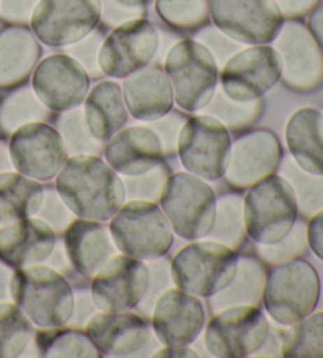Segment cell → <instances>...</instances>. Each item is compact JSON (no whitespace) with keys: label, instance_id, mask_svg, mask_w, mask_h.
<instances>
[{"label":"cell","instance_id":"cell-35","mask_svg":"<svg viewBox=\"0 0 323 358\" xmlns=\"http://www.w3.org/2000/svg\"><path fill=\"white\" fill-rule=\"evenodd\" d=\"M158 15L173 27L194 29L207 21L208 0H157Z\"/></svg>","mask_w":323,"mask_h":358},{"label":"cell","instance_id":"cell-4","mask_svg":"<svg viewBox=\"0 0 323 358\" xmlns=\"http://www.w3.org/2000/svg\"><path fill=\"white\" fill-rule=\"evenodd\" d=\"M247 236L259 245H275L287 236L298 220V206L290 183L271 174L250 187L243 208Z\"/></svg>","mask_w":323,"mask_h":358},{"label":"cell","instance_id":"cell-43","mask_svg":"<svg viewBox=\"0 0 323 358\" xmlns=\"http://www.w3.org/2000/svg\"><path fill=\"white\" fill-rule=\"evenodd\" d=\"M308 29L313 34L315 41L323 49V3H319L317 7L309 13L308 20Z\"/></svg>","mask_w":323,"mask_h":358},{"label":"cell","instance_id":"cell-9","mask_svg":"<svg viewBox=\"0 0 323 358\" xmlns=\"http://www.w3.org/2000/svg\"><path fill=\"white\" fill-rule=\"evenodd\" d=\"M231 145V134L224 123L213 115L191 117L178 136L182 164L203 180H218L224 176Z\"/></svg>","mask_w":323,"mask_h":358},{"label":"cell","instance_id":"cell-23","mask_svg":"<svg viewBox=\"0 0 323 358\" xmlns=\"http://www.w3.org/2000/svg\"><path fill=\"white\" fill-rule=\"evenodd\" d=\"M55 246L52 227L38 218H22L0 227V261L24 268L46 261Z\"/></svg>","mask_w":323,"mask_h":358},{"label":"cell","instance_id":"cell-27","mask_svg":"<svg viewBox=\"0 0 323 358\" xmlns=\"http://www.w3.org/2000/svg\"><path fill=\"white\" fill-rule=\"evenodd\" d=\"M87 129L98 141H108L125 127L128 109L122 87L113 81L98 83L85 96Z\"/></svg>","mask_w":323,"mask_h":358},{"label":"cell","instance_id":"cell-40","mask_svg":"<svg viewBox=\"0 0 323 358\" xmlns=\"http://www.w3.org/2000/svg\"><path fill=\"white\" fill-rule=\"evenodd\" d=\"M74 45H76V43H74ZM98 48H99L98 36H89V38L85 36L84 43L71 48V52L80 60L79 64L82 65L85 70L92 71L93 65H98Z\"/></svg>","mask_w":323,"mask_h":358},{"label":"cell","instance_id":"cell-5","mask_svg":"<svg viewBox=\"0 0 323 358\" xmlns=\"http://www.w3.org/2000/svg\"><path fill=\"white\" fill-rule=\"evenodd\" d=\"M238 257L218 242H194L172 259L171 275L182 291L196 297H211L231 286L238 271Z\"/></svg>","mask_w":323,"mask_h":358},{"label":"cell","instance_id":"cell-36","mask_svg":"<svg viewBox=\"0 0 323 358\" xmlns=\"http://www.w3.org/2000/svg\"><path fill=\"white\" fill-rule=\"evenodd\" d=\"M308 246V224L296 223L292 227V231L285 236L281 242L275 245H266L264 250V257L268 259L270 262H284L294 257H301Z\"/></svg>","mask_w":323,"mask_h":358},{"label":"cell","instance_id":"cell-44","mask_svg":"<svg viewBox=\"0 0 323 358\" xmlns=\"http://www.w3.org/2000/svg\"><path fill=\"white\" fill-rule=\"evenodd\" d=\"M189 350L191 349H188V345H186V348H169V345H167L166 349L158 352V354H155V357H197Z\"/></svg>","mask_w":323,"mask_h":358},{"label":"cell","instance_id":"cell-15","mask_svg":"<svg viewBox=\"0 0 323 358\" xmlns=\"http://www.w3.org/2000/svg\"><path fill=\"white\" fill-rule=\"evenodd\" d=\"M282 75V62L275 48L256 45L234 55L222 68L220 81L224 95L234 101L259 100Z\"/></svg>","mask_w":323,"mask_h":358},{"label":"cell","instance_id":"cell-32","mask_svg":"<svg viewBox=\"0 0 323 358\" xmlns=\"http://www.w3.org/2000/svg\"><path fill=\"white\" fill-rule=\"evenodd\" d=\"M281 176L294 189L298 213L313 218L323 212V174H310L301 169L294 158H289L281 166Z\"/></svg>","mask_w":323,"mask_h":358},{"label":"cell","instance_id":"cell-11","mask_svg":"<svg viewBox=\"0 0 323 358\" xmlns=\"http://www.w3.org/2000/svg\"><path fill=\"white\" fill-rule=\"evenodd\" d=\"M101 17V0H40L30 24L48 46H71L89 36Z\"/></svg>","mask_w":323,"mask_h":358},{"label":"cell","instance_id":"cell-38","mask_svg":"<svg viewBox=\"0 0 323 358\" xmlns=\"http://www.w3.org/2000/svg\"><path fill=\"white\" fill-rule=\"evenodd\" d=\"M153 0H103L104 20L110 24H123L139 20Z\"/></svg>","mask_w":323,"mask_h":358},{"label":"cell","instance_id":"cell-7","mask_svg":"<svg viewBox=\"0 0 323 358\" xmlns=\"http://www.w3.org/2000/svg\"><path fill=\"white\" fill-rule=\"evenodd\" d=\"M159 201L161 208L178 237L199 240L213 231L216 196L203 178L191 172H177L167 178Z\"/></svg>","mask_w":323,"mask_h":358},{"label":"cell","instance_id":"cell-13","mask_svg":"<svg viewBox=\"0 0 323 358\" xmlns=\"http://www.w3.org/2000/svg\"><path fill=\"white\" fill-rule=\"evenodd\" d=\"M273 41L282 62L281 79L290 90L310 94L323 87V49L308 26L290 20Z\"/></svg>","mask_w":323,"mask_h":358},{"label":"cell","instance_id":"cell-19","mask_svg":"<svg viewBox=\"0 0 323 358\" xmlns=\"http://www.w3.org/2000/svg\"><path fill=\"white\" fill-rule=\"evenodd\" d=\"M35 95L48 109L64 113L78 108L89 94V75L76 59L65 54L41 60L32 78Z\"/></svg>","mask_w":323,"mask_h":358},{"label":"cell","instance_id":"cell-18","mask_svg":"<svg viewBox=\"0 0 323 358\" xmlns=\"http://www.w3.org/2000/svg\"><path fill=\"white\" fill-rule=\"evenodd\" d=\"M282 159L278 136L266 128L252 129L234 142L224 171L226 182L234 188H250L275 174Z\"/></svg>","mask_w":323,"mask_h":358},{"label":"cell","instance_id":"cell-10","mask_svg":"<svg viewBox=\"0 0 323 358\" xmlns=\"http://www.w3.org/2000/svg\"><path fill=\"white\" fill-rule=\"evenodd\" d=\"M270 325L265 314L252 305H234L210 320L205 345L220 358H245L262 348Z\"/></svg>","mask_w":323,"mask_h":358},{"label":"cell","instance_id":"cell-2","mask_svg":"<svg viewBox=\"0 0 323 358\" xmlns=\"http://www.w3.org/2000/svg\"><path fill=\"white\" fill-rule=\"evenodd\" d=\"M10 291L15 303L40 329L68 324L74 313V292L64 276L45 265L17 268Z\"/></svg>","mask_w":323,"mask_h":358},{"label":"cell","instance_id":"cell-3","mask_svg":"<svg viewBox=\"0 0 323 358\" xmlns=\"http://www.w3.org/2000/svg\"><path fill=\"white\" fill-rule=\"evenodd\" d=\"M262 299L265 310L278 324L294 325L319 305V273L303 257L278 262L266 275Z\"/></svg>","mask_w":323,"mask_h":358},{"label":"cell","instance_id":"cell-37","mask_svg":"<svg viewBox=\"0 0 323 358\" xmlns=\"http://www.w3.org/2000/svg\"><path fill=\"white\" fill-rule=\"evenodd\" d=\"M215 100L210 101V110H213V117H220L218 120L227 122L231 125H238L241 122L251 120L254 115H257L260 109L259 100L250 103L234 101L229 96L221 94L213 95Z\"/></svg>","mask_w":323,"mask_h":358},{"label":"cell","instance_id":"cell-6","mask_svg":"<svg viewBox=\"0 0 323 358\" xmlns=\"http://www.w3.org/2000/svg\"><path fill=\"white\" fill-rule=\"evenodd\" d=\"M109 231L122 255L141 261L164 256L173 242V229L161 207L150 201H131L110 218Z\"/></svg>","mask_w":323,"mask_h":358},{"label":"cell","instance_id":"cell-8","mask_svg":"<svg viewBox=\"0 0 323 358\" xmlns=\"http://www.w3.org/2000/svg\"><path fill=\"white\" fill-rule=\"evenodd\" d=\"M166 75L173 92V100L183 110L196 113L213 100L218 66L213 54L202 43L183 40L173 46L166 59Z\"/></svg>","mask_w":323,"mask_h":358},{"label":"cell","instance_id":"cell-12","mask_svg":"<svg viewBox=\"0 0 323 358\" xmlns=\"http://www.w3.org/2000/svg\"><path fill=\"white\" fill-rule=\"evenodd\" d=\"M210 13L229 38L254 46L275 40L284 24L275 0H211Z\"/></svg>","mask_w":323,"mask_h":358},{"label":"cell","instance_id":"cell-21","mask_svg":"<svg viewBox=\"0 0 323 358\" xmlns=\"http://www.w3.org/2000/svg\"><path fill=\"white\" fill-rule=\"evenodd\" d=\"M104 157L119 174L139 177L163 163V144L148 127H128L108 139Z\"/></svg>","mask_w":323,"mask_h":358},{"label":"cell","instance_id":"cell-22","mask_svg":"<svg viewBox=\"0 0 323 358\" xmlns=\"http://www.w3.org/2000/svg\"><path fill=\"white\" fill-rule=\"evenodd\" d=\"M87 335L106 357H128L150 339V325L136 313L103 311L87 324Z\"/></svg>","mask_w":323,"mask_h":358},{"label":"cell","instance_id":"cell-16","mask_svg":"<svg viewBox=\"0 0 323 358\" xmlns=\"http://www.w3.org/2000/svg\"><path fill=\"white\" fill-rule=\"evenodd\" d=\"M150 286L147 265L131 256H113L93 275L92 299L101 311H129L141 303Z\"/></svg>","mask_w":323,"mask_h":358},{"label":"cell","instance_id":"cell-1","mask_svg":"<svg viewBox=\"0 0 323 358\" xmlns=\"http://www.w3.org/2000/svg\"><path fill=\"white\" fill-rule=\"evenodd\" d=\"M55 188L65 206L82 220L109 221L127 197L119 174L95 155H74L55 177Z\"/></svg>","mask_w":323,"mask_h":358},{"label":"cell","instance_id":"cell-17","mask_svg":"<svg viewBox=\"0 0 323 358\" xmlns=\"http://www.w3.org/2000/svg\"><path fill=\"white\" fill-rule=\"evenodd\" d=\"M158 34L152 22L131 20L120 24L99 48L98 65L104 75L128 78L150 64L158 49Z\"/></svg>","mask_w":323,"mask_h":358},{"label":"cell","instance_id":"cell-39","mask_svg":"<svg viewBox=\"0 0 323 358\" xmlns=\"http://www.w3.org/2000/svg\"><path fill=\"white\" fill-rule=\"evenodd\" d=\"M40 0H0V15L10 22H27Z\"/></svg>","mask_w":323,"mask_h":358},{"label":"cell","instance_id":"cell-14","mask_svg":"<svg viewBox=\"0 0 323 358\" xmlns=\"http://www.w3.org/2000/svg\"><path fill=\"white\" fill-rule=\"evenodd\" d=\"M10 155L17 172L34 180L57 177L68 159L62 134L43 122H30L16 129L10 141Z\"/></svg>","mask_w":323,"mask_h":358},{"label":"cell","instance_id":"cell-42","mask_svg":"<svg viewBox=\"0 0 323 358\" xmlns=\"http://www.w3.org/2000/svg\"><path fill=\"white\" fill-rule=\"evenodd\" d=\"M284 17H301L313 11L320 0H275Z\"/></svg>","mask_w":323,"mask_h":358},{"label":"cell","instance_id":"cell-25","mask_svg":"<svg viewBox=\"0 0 323 358\" xmlns=\"http://www.w3.org/2000/svg\"><path fill=\"white\" fill-rule=\"evenodd\" d=\"M65 243L74 270L84 276L95 275L115 252L101 221L82 218L73 221L66 231Z\"/></svg>","mask_w":323,"mask_h":358},{"label":"cell","instance_id":"cell-29","mask_svg":"<svg viewBox=\"0 0 323 358\" xmlns=\"http://www.w3.org/2000/svg\"><path fill=\"white\" fill-rule=\"evenodd\" d=\"M45 189L21 172L0 174V224L34 217L40 212Z\"/></svg>","mask_w":323,"mask_h":358},{"label":"cell","instance_id":"cell-26","mask_svg":"<svg viewBox=\"0 0 323 358\" xmlns=\"http://www.w3.org/2000/svg\"><path fill=\"white\" fill-rule=\"evenodd\" d=\"M292 158L310 174H323V114L313 108L298 109L285 127Z\"/></svg>","mask_w":323,"mask_h":358},{"label":"cell","instance_id":"cell-30","mask_svg":"<svg viewBox=\"0 0 323 358\" xmlns=\"http://www.w3.org/2000/svg\"><path fill=\"white\" fill-rule=\"evenodd\" d=\"M36 345L40 355L49 358L78 357V358H98L101 357L96 345L93 344L87 331L57 327L36 333Z\"/></svg>","mask_w":323,"mask_h":358},{"label":"cell","instance_id":"cell-33","mask_svg":"<svg viewBox=\"0 0 323 358\" xmlns=\"http://www.w3.org/2000/svg\"><path fill=\"white\" fill-rule=\"evenodd\" d=\"M32 335V322L20 306L0 303V358L21 355Z\"/></svg>","mask_w":323,"mask_h":358},{"label":"cell","instance_id":"cell-31","mask_svg":"<svg viewBox=\"0 0 323 358\" xmlns=\"http://www.w3.org/2000/svg\"><path fill=\"white\" fill-rule=\"evenodd\" d=\"M287 358H323V311L310 313L290 325L282 341Z\"/></svg>","mask_w":323,"mask_h":358},{"label":"cell","instance_id":"cell-28","mask_svg":"<svg viewBox=\"0 0 323 358\" xmlns=\"http://www.w3.org/2000/svg\"><path fill=\"white\" fill-rule=\"evenodd\" d=\"M41 49L29 29L13 26L0 32V87H13L26 79Z\"/></svg>","mask_w":323,"mask_h":358},{"label":"cell","instance_id":"cell-41","mask_svg":"<svg viewBox=\"0 0 323 358\" xmlns=\"http://www.w3.org/2000/svg\"><path fill=\"white\" fill-rule=\"evenodd\" d=\"M308 246L320 261H323V212L314 215L313 218H309Z\"/></svg>","mask_w":323,"mask_h":358},{"label":"cell","instance_id":"cell-34","mask_svg":"<svg viewBox=\"0 0 323 358\" xmlns=\"http://www.w3.org/2000/svg\"><path fill=\"white\" fill-rule=\"evenodd\" d=\"M46 106L43 104L35 92L24 89L17 92L13 96H10L0 114V122L2 127L8 129L20 128L30 122H40L45 119Z\"/></svg>","mask_w":323,"mask_h":358},{"label":"cell","instance_id":"cell-20","mask_svg":"<svg viewBox=\"0 0 323 358\" xmlns=\"http://www.w3.org/2000/svg\"><path fill=\"white\" fill-rule=\"evenodd\" d=\"M205 322V311L196 295L169 289L157 301L153 330L159 341L169 348H186L199 336Z\"/></svg>","mask_w":323,"mask_h":358},{"label":"cell","instance_id":"cell-24","mask_svg":"<svg viewBox=\"0 0 323 358\" xmlns=\"http://www.w3.org/2000/svg\"><path fill=\"white\" fill-rule=\"evenodd\" d=\"M123 100L134 119L155 122L169 114L173 92L169 76L159 66H145L123 83Z\"/></svg>","mask_w":323,"mask_h":358}]
</instances>
